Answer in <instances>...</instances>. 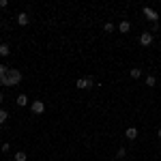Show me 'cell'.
Segmentation results:
<instances>
[{
    "label": "cell",
    "instance_id": "obj_13",
    "mask_svg": "<svg viewBox=\"0 0 161 161\" xmlns=\"http://www.w3.org/2000/svg\"><path fill=\"white\" fill-rule=\"evenodd\" d=\"M28 159V157H26V153H22V150H19V153H15V161H26Z\"/></svg>",
    "mask_w": 161,
    "mask_h": 161
},
{
    "label": "cell",
    "instance_id": "obj_19",
    "mask_svg": "<svg viewBox=\"0 0 161 161\" xmlns=\"http://www.w3.org/2000/svg\"><path fill=\"white\" fill-rule=\"evenodd\" d=\"M7 4H9V2H7V0H0V7H2V9H4V7H7Z\"/></svg>",
    "mask_w": 161,
    "mask_h": 161
},
{
    "label": "cell",
    "instance_id": "obj_12",
    "mask_svg": "<svg viewBox=\"0 0 161 161\" xmlns=\"http://www.w3.org/2000/svg\"><path fill=\"white\" fill-rule=\"evenodd\" d=\"M155 84H157V77H155V75H148V77H146V86H155Z\"/></svg>",
    "mask_w": 161,
    "mask_h": 161
},
{
    "label": "cell",
    "instance_id": "obj_9",
    "mask_svg": "<svg viewBox=\"0 0 161 161\" xmlns=\"http://www.w3.org/2000/svg\"><path fill=\"white\" fill-rule=\"evenodd\" d=\"M118 30H120V32H129V30H131V24H129V22H120V24H118Z\"/></svg>",
    "mask_w": 161,
    "mask_h": 161
},
{
    "label": "cell",
    "instance_id": "obj_2",
    "mask_svg": "<svg viewBox=\"0 0 161 161\" xmlns=\"http://www.w3.org/2000/svg\"><path fill=\"white\" fill-rule=\"evenodd\" d=\"M75 86L80 88V90H88V88L95 86V80H92V77H80V80L75 82Z\"/></svg>",
    "mask_w": 161,
    "mask_h": 161
},
{
    "label": "cell",
    "instance_id": "obj_18",
    "mask_svg": "<svg viewBox=\"0 0 161 161\" xmlns=\"http://www.w3.org/2000/svg\"><path fill=\"white\" fill-rule=\"evenodd\" d=\"M4 73H7V67H2V64H0V82H2V77H4Z\"/></svg>",
    "mask_w": 161,
    "mask_h": 161
},
{
    "label": "cell",
    "instance_id": "obj_16",
    "mask_svg": "<svg viewBox=\"0 0 161 161\" xmlns=\"http://www.w3.org/2000/svg\"><path fill=\"white\" fill-rule=\"evenodd\" d=\"M103 28H105V32H112V30H114V24H112V22H108Z\"/></svg>",
    "mask_w": 161,
    "mask_h": 161
},
{
    "label": "cell",
    "instance_id": "obj_5",
    "mask_svg": "<svg viewBox=\"0 0 161 161\" xmlns=\"http://www.w3.org/2000/svg\"><path fill=\"white\" fill-rule=\"evenodd\" d=\"M140 45H144V47L153 45V35H150V32H144V35H140Z\"/></svg>",
    "mask_w": 161,
    "mask_h": 161
},
{
    "label": "cell",
    "instance_id": "obj_21",
    "mask_svg": "<svg viewBox=\"0 0 161 161\" xmlns=\"http://www.w3.org/2000/svg\"><path fill=\"white\" fill-rule=\"evenodd\" d=\"M0 45H2V37H0Z\"/></svg>",
    "mask_w": 161,
    "mask_h": 161
},
{
    "label": "cell",
    "instance_id": "obj_3",
    "mask_svg": "<svg viewBox=\"0 0 161 161\" xmlns=\"http://www.w3.org/2000/svg\"><path fill=\"white\" fill-rule=\"evenodd\" d=\"M144 15H146V19H150L153 24H157V19H159V13L155 11V9H150V7H144Z\"/></svg>",
    "mask_w": 161,
    "mask_h": 161
},
{
    "label": "cell",
    "instance_id": "obj_11",
    "mask_svg": "<svg viewBox=\"0 0 161 161\" xmlns=\"http://www.w3.org/2000/svg\"><path fill=\"white\" fill-rule=\"evenodd\" d=\"M7 118H9V112H7V110H0V125L7 123Z\"/></svg>",
    "mask_w": 161,
    "mask_h": 161
},
{
    "label": "cell",
    "instance_id": "obj_8",
    "mask_svg": "<svg viewBox=\"0 0 161 161\" xmlns=\"http://www.w3.org/2000/svg\"><path fill=\"white\" fill-rule=\"evenodd\" d=\"M17 105H19V108H24V105H30L28 97H26V95H19V97H17Z\"/></svg>",
    "mask_w": 161,
    "mask_h": 161
},
{
    "label": "cell",
    "instance_id": "obj_4",
    "mask_svg": "<svg viewBox=\"0 0 161 161\" xmlns=\"http://www.w3.org/2000/svg\"><path fill=\"white\" fill-rule=\"evenodd\" d=\"M30 110H32V114H43L45 112V103L43 101H32L30 103Z\"/></svg>",
    "mask_w": 161,
    "mask_h": 161
},
{
    "label": "cell",
    "instance_id": "obj_20",
    "mask_svg": "<svg viewBox=\"0 0 161 161\" xmlns=\"http://www.w3.org/2000/svg\"><path fill=\"white\" fill-rule=\"evenodd\" d=\"M0 103H2V92H0Z\"/></svg>",
    "mask_w": 161,
    "mask_h": 161
},
{
    "label": "cell",
    "instance_id": "obj_15",
    "mask_svg": "<svg viewBox=\"0 0 161 161\" xmlns=\"http://www.w3.org/2000/svg\"><path fill=\"white\" fill-rule=\"evenodd\" d=\"M116 157H118V159H123V157H127V150H125V148H118V153H116Z\"/></svg>",
    "mask_w": 161,
    "mask_h": 161
},
{
    "label": "cell",
    "instance_id": "obj_6",
    "mask_svg": "<svg viewBox=\"0 0 161 161\" xmlns=\"http://www.w3.org/2000/svg\"><path fill=\"white\" fill-rule=\"evenodd\" d=\"M125 136H127V140H136V137H137V129H136V127H127Z\"/></svg>",
    "mask_w": 161,
    "mask_h": 161
},
{
    "label": "cell",
    "instance_id": "obj_14",
    "mask_svg": "<svg viewBox=\"0 0 161 161\" xmlns=\"http://www.w3.org/2000/svg\"><path fill=\"white\" fill-rule=\"evenodd\" d=\"M0 56H9V45H0Z\"/></svg>",
    "mask_w": 161,
    "mask_h": 161
},
{
    "label": "cell",
    "instance_id": "obj_22",
    "mask_svg": "<svg viewBox=\"0 0 161 161\" xmlns=\"http://www.w3.org/2000/svg\"><path fill=\"white\" fill-rule=\"evenodd\" d=\"M159 137H161V129H159Z\"/></svg>",
    "mask_w": 161,
    "mask_h": 161
},
{
    "label": "cell",
    "instance_id": "obj_7",
    "mask_svg": "<svg viewBox=\"0 0 161 161\" xmlns=\"http://www.w3.org/2000/svg\"><path fill=\"white\" fill-rule=\"evenodd\" d=\"M28 22H30V19H28V15H26V13H19V15H17V24H19V26H26Z\"/></svg>",
    "mask_w": 161,
    "mask_h": 161
},
{
    "label": "cell",
    "instance_id": "obj_10",
    "mask_svg": "<svg viewBox=\"0 0 161 161\" xmlns=\"http://www.w3.org/2000/svg\"><path fill=\"white\" fill-rule=\"evenodd\" d=\"M131 77H133V80H137V77H142V69H137V67H133V69H131Z\"/></svg>",
    "mask_w": 161,
    "mask_h": 161
},
{
    "label": "cell",
    "instance_id": "obj_1",
    "mask_svg": "<svg viewBox=\"0 0 161 161\" xmlns=\"http://www.w3.org/2000/svg\"><path fill=\"white\" fill-rule=\"evenodd\" d=\"M19 82H22V73L17 69H7V73L2 77V84L4 86H17Z\"/></svg>",
    "mask_w": 161,
    "mask_h": 161
},
{
    "label": "cell",
    "instance_id": "obj_17",
    "mask_svg": "<svg viewBox=\"0 0 161 161\" xmlns=\"http://www.w3.org/2000/svg\"><path fill=\"white\" fill-rule=\"evenodd\" d=\"M9 150H11V144H9V142H4V144H2V153H9Z\"/></svg>",
    "mask_w": 161,
    "mask_h": 161
}]
</instances>
